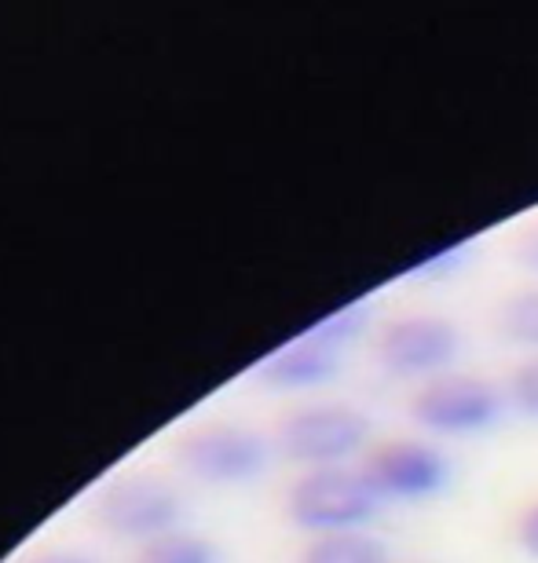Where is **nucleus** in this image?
Segmentation results:
<instances>
[{
    "mask_svg": "<svg viewBox=\"0 0 538 563\" xmlns=\"http://www.w3.org/2000/svg\"><path fill=\"white\" fill-rule=\"evenodd\" d=\"M381 498L366 476L352 465L305 468L286 490V516L297 531L311 538L363 531V523L374 520Z\"/></svg>",
    "mask_w": 538,
    "mask_h": 563,
    "instance_id": "obj_1",
    "label": "nucleus"
},
{
    "mask_svg": "<svg viewBox=\"0 0 538 563\" xmlns=\"http://www.w3.org/2000/svg\"><path fill=\"white\" fill-rule=\"evenodd\" d=\"M275 446L305 468L349 465L370 450V418L352 402H308L278 421Z\"/></svg>",
    "mask_w": 538,
    "mask_h": 563,
    "instance_id": "obj_2",
    "label": "nucleus"
},
{
    "mask_svg": "<svg viewBox=\"0 0 538 563\" xmlns=\"http://www.w3.org/2000/svg\"><path fill=\"white\" fill-rule=\"evenodd\" d=\"M173 457L187 479L206 483V487H239V483L264 476L272 461V443L250 424L212 421L179 435Z\"/></svg>",
    "mask_w": 538,
    "mask_h": 563,
    "instance_id": "obj_3",
    "label": "nucleus"
},
{
    "mask_svg": "<svg viewBox=\"0 0 538 563\" xmlns=\"http://www.w3.org/2000/svg\"><path fill=\"white\" fill-rule=\"evenodd\" d=\"M184 498L165 476L154 472H121L96 494V523L121 542H154L179 531Z\"/></svg>",
    "mask_w": 538,
    "mask_h": 563,
    "instance_id": "obj_4",
    "label": "nucleus"
},
{
    "mask_svg": "<svg viewBox=\"0 0 538 563\" xmlns=\"http://www.w3.org/2000/svg\"><path fill=\"white\" fill-rule=\"evenodd\" d=\"M410 418L432 435H476L487 432L502 413L506 396L476 374H440L410 396Z\"/></svg>",
    "mask_w": 538,
    "mask_h": 563,
    "instance_id": "obj_5",
    "label": "nucleus"
},
{
    "mask_svg": "<svg viewBox=\"0 0 538 563\" xmlns=\"http://www.w3.org/2000/svg\"><path fill=\"white\" fill-rule=\"evenodd\" d=\"M381 501H429L451 483V461L425 439H385L359 461Z\"/></svg>",
    "mask_w": 538,
    "mask_h": 563,
    "instance_id": "obj_6",
    "label": "nucleus"
},
{
    "mask_svg": "<svg viewBox=\"0 0 538 563\" xmlns=\"http://www.w3.org/2000/svg\"><path fill=\"white\" fill-rule=\"evenodd\" d=\"M462 352V333L447 314L414 311L392 319L377 333V363L396 377H440L451 374V363Z\"/></svg>",
    "mask_w": 538,
    "mask_h": 563,
    "instance_id": "obj_7",
    "label": "nucleus"
},
{
    "mask_svg": "<svg viewBox=\"0 0 538 563\" xmlns=\"http://www.w3.org/2000/svg\"><path fill=\"white\" fill-rule=\"evenodd\" d=\"M338 366H341V347L330 344L327 336H319L308 325L305 333L278 344L275 352H267L256 363V380L275 391H305L327 385L338 374Z\"/></svg>",
    "mask_w": 538,
    "mask_h": 563,
    "instance_id": "obj_8",
    "label": "nucleus"
},
{
    "mask_svg": "<svg viewBox=\"0 0 538 563\" xmlns=\"http://www.w3.org/2000/svg\"><path fill=\"white\" fill-rule=\"evenodd\" d=\"M297 563H388V549L366 531H338L311 538Z\"/></svg>",
    "mask_w": 538,
    "mask_h": 563,
    "instance_id": "obj_9",
    "label": "nucleus"
},
{
    "mask_svg": "<svg viewBox=\"0 0 538 563\" xmlns=\"http://www.w3.org/2000/svg\"><path fill=\"white\" fill-rule=\"evenodd\" d=\"M132 563H220V549L206 534L169 531L154 538V542L136 545Z\"/></svg>",
    "mask_w": 538,
    "mask_h": 563,
    "instance_id": "obj_10",
    "label": "nucleus"
},
{
    "mask_svg": "<svg viewBox=\"0 0 538 563\" xmlns=\"http://www.w3.org/2000/svg\"><path fill=\"white\" fill-rule=\"evenodd\" d=\"M495 325L509 344L535 347L538 352V286H524L517 292H509L498 303Z\"/></svg>",
    "mask_w": 538,
    "mask_h": 563,
    "instance_id": "obj_11",
    "label": "nucleus"
},
{
    "mask_svg": "<svg viewBox=\"0 0 538 563\" xmlns=\"http://www.w3.org/2000/svg\"><path fill=\"white\" fill-rule=\"evenodd\" d=\"M509 402L524 418L538 421V352H531L509 377Z\"/></svg>",
    "mask_w": 538,
    "mask_h": 563,
    "instance_id": "obj_12",
    "label": "nucleus"
},
{
    "mask_svg": "<svg viewBox=\"0 0 538 563\" xmlns=\"http://www.w3.org/2000/svg\"><path fill=\"white\" fill-rule=\"evenodd\" d=\"M363 325H366V303H344V308L327 314V319H319L311 330H316L319 336H327L330 344L344 347L359 330H363Z\"/></svg>",
    "mask_w": 538,
    "mask_h": 563,
    "instance_id": "obj_13",
    "label": "nucleus"
},
{
    "mask_svg": "<svg viewBox=\"0 0 538 563\" xmlns=\"http://www.w3.org/2000/svg\"><path fill=\"white\" fill-rule=\"evenodd\" d=\"M465 261H469V242H454V245H447V250L425 256V261L407 267L403 275H407V278H440V275L458 272V267H462Z\"/></svg>",
    "mask_w": 538,
    "mask_h": 563,
    "instance_id": "obj_14",
    "label": "nucleus"
},
{
    "mask_svg": "<svg viewBox=\"0 0 538 563\" xmlns=\"http://www.w3.org/2000/svg\"><path fill=\"white\" fill-rule=\"evenodd\" d=\"M517 545L524 549V556H531L538 563V501H531L517 520Z\"/></svg>",
    "mask_w": 538,
    "mask_h": 563,
    "instance_id": "obj_15",
    "label": "nucleus"
},
{
    "mask_svg": "<svg viewBox=\"0 0 538 563\" xmlns=\"http://www.w3.org/2000/svg\"><path fill=\"white\" fill-rule=\"evenodd\" d=\"M22 563H99V560L92 553H85V549L55 545V549H37V553H30Z\"/></svg>",
    "mask_w": 538,
    "mask_h": 563,
    "instance_id": "obj_16",
    "label": "nucleus"
},
{
    "mask_svg": "<svg viewBox=\"0 0 538 563\" xmlns=\"http://www.w3.org/2000/svg\"><path fill=\"white\" fill-rule=\"evenodd\" d=\"M513 253H517V261L528 267V272L538 275V223H531L528 231H520L517 245H513Z\"/></svg>",
    "mask_w": 538,
    "mask_h": 563,
    "instance_id": "obj_17",
    "label": "nucleus"
}]
</instances>
